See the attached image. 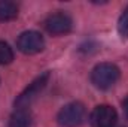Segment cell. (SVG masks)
I'll use <instances>...</instances> for the list:
<instances>
[{
  "instance_id": "cell-1",
  "label": "cell",
  "mask_w": 128,
  "mask_h": 127,
  "mask_svg": "<svg viewBox=\"0 0 128 127\" xmlns=\"http://www.w3.org/2000/svg\"><path fill=\"white\" fill-rule=\"evenodd\" d=\"M119 69L113 63H100L91 72V82L100 90H107L116 84L119 79Z\"/></svg>"
},
{
  "instance_id": "cell-2",
  "label": "cell",
  "mask_w": 128,
  "mask_h": 127,
  "mask_svg": "<svg viewBox=\"0 0 128 127\" xmlns=\"http://www.w3.org/2000/svg\"><path fill=\"white\" fill-rule=\"evenodd\" d=\"M49 78H51V73H49V72H45V73H42L40 76H37L32 84L15 99V108H16V109L27 108V109H28V106L37 99V96L40 94V93L45 90V87L48 85Z\"/></svg>"
},
{
  "instance_id": "cell-3",
  "label": "cell",
  "mask_w": 128,
  "mask_h": 127,
  "mask_svg": "<svg viewBox=\"0 0 128 127\" xmlns=\"http://www.w3.org/2000/svg\"><path fill=\"white\" fill-rule=\"evenodd\" d=\"M85 118V106L79 102H72L60 109L57 120L61 127H78Z\"/></svg>"
},
{
  "instance_id": "cell-4",
  "label": "cell",
  "mask_w": 128,
  "mask_h": 127,
  "mask_svg": "<svg viewBox=\"0 0 128 127\" xmlns=\"http://www.w3.org/2000/svg\"><path fill=\"white\" fill-rule=\"evenodd\" d=\"M16 46L24 54H28V55L30 54H37L43 49L45 39L39 32H34V30L24 32L20 34V37L16 40Z\"/></svg>"
},
{
  "instance_id": "cell-5",
  "label": "cell",
  "mask_w": 128,
  "mask_h": 127,
  "mask_svg": "<svg viewBox=\"0 0 128 127\" xmlns=\"http://www.w3.org/2000/svg\"><path fill=\"white\" fill-rule=\"evenodd\" d=\"M116 121H118V114L109 105L96 106L90 115V123L92 127H115Z\"/></svg>"
},
{
  "instance_id": "cell-6",
  "label": "cell",
  "mask_w": 128,
  "mask_h": 127,
  "mask_svg": "<svg viewBox=\"0 0 128 127\" xmlns=\"http://www.w3.org/2000/svg\"><path fill=\"white\" fill-rule=\"evenodd\" d=\"M45 29H46L48 33H51L54 36L67 34L73 29V21H72V18L67 14L55 12V14H51L45 20Z\"/></svg>"
},
{
  "instance_id": "cell-7",
  "label": "cell",
  "mask_w": 128,
  "mask_h": 127,
  "mask_svg": "<svg viewBox=\"0 0 128 127\" xmlns=\"http://www.w3.org/2000/svg\"><path fill=\"white\" fill-rule=\"evenodd\" d=\"M32 121V112L27 108L15 109V112L9 118V127H30Z\"/></svg>"
},
{
  "instance_id": "cell-8",
  "label": "cell",
  "mask_w": 128,
  "mask_h": 127,
  "mask_svg": "<svg viewBox=\"0 0 128 127\" xmlns=\"http://www.w3.org/2000/svg\"><path fill=\"white\" fill-rule=\"evenodd\" d=\"M18 17V6L9 0H0V23L12 21Z\"/></svg>"
},
{
  "instance_id": "cell-9",
  "label": "cell",
  "mask_w": 128,
  "mask_h": 127,
  "mask_svg": "<svg viewBox=\"0 0 128 127\" xmlns=\"http://www.w3.org/2000/svg\"><path fill=\"white\" fill-rule=\"evenodd\" d=\"M118 33L122 39H128V5L118 20Z\"/></svg>"
},
{
  "instance_id": "cell-10",
  "label": "cell",
  "mask_w": 128,
  "mask_h": 127,
  "mask_svg": "<svg viewBox=\"0 0 128 127\" xmlns=\"http://www.w3.org/2000/svg\"><path fill=\"white\" fill-rule=\"evenodd\" d=\"M12 60H14L12 48L6 42L0 40V64H9V63H12Z\"/></svg>"
},
{
  "instance_id": "cell-11",
  "label": "cell",
  "mask_w": 128,
  "mask_h": 127,
  "mask_svg": "<svg viewBox=\"0 0 128 127\" xmlns=\"http://www.w3.org/2000/svg\"><path fill=\"white\" fill-rule=\"evenodd\" d=\"M122 108H124V111H125V114H127V117H128V96L125 97V100L122 102Z\"/></svg>"
}]
</instances>
